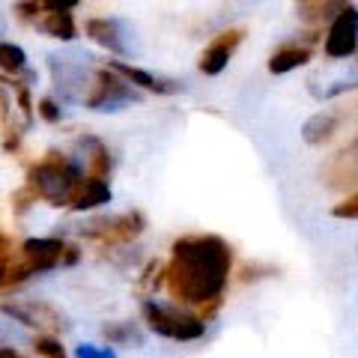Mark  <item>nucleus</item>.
<instances>
[{
  "instance_id": "obj_15",
  "label": "nucleus",
  "mask_w": 358,
  "mask_h": 358,
  "mask_svg": "<svg viewBox=\"0 0 358 358\" xmlns=\"http://www.w3.org/2000/svg\"><path fill=\"white\" fill-rule=\"evenodd\" d=\"M346 6L350 3H329V0L326 3H320V0H313L310 3V0H305V3H296V15L305 18L308 24H320V21H329V18L334 21Z\"/></svg>"
},
{
  "instance_id": "obj_11",
  "label": "nucleus",
  "mask_w": 358,
  "mask_h": 358,
  "mask_svg": "<svg viewBox=\"0 0 358 358\" xmlns=\"http://www.w3.org/2000/svg\"><path fill=\"white\" fill-rule=\"evenodd\" d=\"M108 69H114L120 78H126L131 87H143V90H152V93H179V90H182V81L159 78V75L138 69V66H129V63H108Z\"/></svg>"
},
{
  "instance_id": "obj_17",
  "label": "nucleus",
  "mask_w": 358,
  "mask_h": 358,
  "mask_svg": "<svg viewBox=\"0 0 358 358\" xmlns=\"http://www.w3.org/2000/svg\"><path fill=\"white\" fill-rule=\"evenodd\" d=\"M0 69L13 72V75H18V72L24 75V69H27V54H24V48H18V45L0 39Z\"/></svg>"
},
{
  "instance_id": "obj_19",
  "label": "nucleus",
  "mask_w": 358,
  "mask_h": 358,
  "mask_svg": "<svg viewBox=\"0 0 358 358\" xmlns=\"http://www.w3.org/2000/svg\"><path fill=\"white\" fill-rule=\"evenodd\" d=\"M33 350H36L42 358H66V350L60 346V341L48 338V334H42V338L33 341Z\"/></svg>"
},
{
  "instance_id": "obj_14",
  "label": "nucleus",
  "mask_w": 358,
  "mask_h": 358,
  "mask_svg": "<svg viewBox=\"0 0 358 358\" xmlns=\"http://www.w3.org/2000/svg\"><path fill=\"white\" fill-rule=\"evenodd\" d=\"M105 203H110V185H108V179L87 176L84 185H81V192H78V197H75L72 209L75 212H90V209H99V206H105Z\"/></svg>"
},
{
  "instance_id": "obj_13",
  "label": "nucleus",
  "mask_w": 358,
  "mask_h": 358,
  "mask_svg": "<svg viewBox=\"0 0 358 358\" xmlns=\"http://www.w3.org/2000/svg\"><path fill=\"white\" fill-rule=\"evenodd\" d=\"M310 60V48L308 45H284V48H278L272 57H268V72L272 75H287V72H293L299 69V66H305Z\"/></svg>"
},
{
  "instance_id": "obj_7",
  "label": "nucleus",
  "mask_w": 358,
  "mask_h": 358,
  "mask_svg": "<svg viewBox=\"0 0 358 358\" xmlns=\"http://www.w3.org/2000/svg\"><path fill=\"white\" fill-rule=\"evenodd\" d=\"M355 51H358V6L350 3L329 27L326 57H331V60H350Z\"/></svg>"
},
{
  "instance_id": "obj_5",
  "label": "nucleus",
  "mask_w": 358,
  "mask_h": 358,
  "mask_svg": "<svg viewBox=\"0 0 358 358\" xmlns=\"http://www.w3.org/2000/svg\"><path fill=\"white\" fill-rule=\"evenodd\" d=\"M141 102V93L138 87H131L126 78H120L114 69H99V87H96V96L90 99V110L96 114H117V110L129 108V105H138Z\"/></svg>"
},
{
  "instance_id": "obj_24",
  "label": "nucleus",
  "mask_w": 358,
  "mask_h": 358,
  "mask_svg": "<svg viewBox=\"0 0 358 358\" xmlns=\"http://www.w3.org/2000/svg\"><path fill=\"white\" fill-rule=\"evenodd\" d=\"M42 9H45V3H15V13L21 18H39Z\"/></svg>"
},
{
  "instance_id": "obj_21",
  "label": "nucleus",
  "mask_w": 358,
  "mask_h": 358,
  "mask_svg": "<svg viewBox=\"0 0 358 358\" xmlns=\"http://www.w3.org/2000/svg\"><path fill=\"white\" fill-rule=\"evenodd\" d=\"M75 355L78 358H117V352L110 350V346H93V343H81V346H75Z\"/></svg>"
},
{
  "instance_id": "obj_22",
  "label": "nucleus",
  "mask_w": 358,
  "mask_h": 358,
  "mask_svg": "<svg viewBox=\"0 0 358 358\" xmlns=\"http://www.w3.org/2000/svg\"><path fill=\"white\" fill-rule=\"evenodd\" d=\"M39 114H42L45 122H51V126H57V122L63 120V110H60V105L54 102V99H42V102H39Z\"/></svg>"
},
{
  "instance_id": "obj_10",
  "label": "nucleus",
  "mask_w": 358,
  "mask_h": 358,
  "mask_svg": "<svg viewBox=\"0 0 358 358\" xmlns=\"http://www.w3.org/2000/svg\"><path fill=\"white\" fill-rule=\"evenodd\" d=\"M343 120H346V110L322 108L305 120V126H301V141H305L308 147H322V143H329L334 134L341 131Z\"/></svg>"
},
{
  "instance_id": "obj_4",
  "label": "nucleus",
  "mask_w": 358,
  "mask_h": 358,
  "mask_svg": "<svg viewBox=\"0 0 358 358\" xmlns=\"http://www.w3.org/2000/svg\"><path fill=\"white\" fill-rule=\"evenodd\" d=\"M143 320L150 331L162 334L167 341H197L203 338L206 322L176 305H162V301H143Z\"/></svg>"
},
{
  "instance_id": "obj_12",
  "label": "nucleus",
  "mask_w": 358,
  "mask_h": 358,
  "mask_svg": "<svg viewBox=\"0 0 358 358\" xmlns=\"http://www.w3.org/2000/svg\"><path fill=\"white\" fill-rule=\"evenodd\" d=\"M78 150L81 155H75L78 164L87 171V176L93 179H108V171H110V159H108V147L93 134H84L81 141H78Z\"/></svg>"
},
{
  "instance_id": "obj_30",
  "label": "nucleus",
  "mask_w": 358,
  "mask_h": 358,
  "mask_svg": "<svg viewBox=\"0 0 358 358\" xmlns=\"http://www.w3.org/2000/svg\"><path fill=\"white\" fill-rule=\"evenodd\" d=\"M355 63H358V60H355Z\"/></svg>"
},
{
  "instance_id": "obj_2",
  "label": "nucleus",
  "mask_w": 358,
  "mask_h": 358,
  "mask_svg": "<svg viewBox=\"0 0 358 358\" xmlns=\"http://www.w3.org/2000/svg\"><path fill=\"white\" fill-rule=\"evenodd\" d=\"M84 179V167L78 164V159H63V155L51 152L45 162L30 167L27 188L36 197L48 200L51 206H72Z\"/></svg>"
},
{
  "instance_id": "obj_16",
  "label": "nucleus",
  "mask_w": 358,
  "mask_h": 358,
  "mask_svg": "<svg viewBox=\"0 0 358 358\" xmlns=\"http://www.w3.org/2000/svg\"><path fill=\"white\" fill-rule=\"evenodd\" d=\"M39 27H42V33H48V36H54V39H63V42H72L78 36L72 13H48L39 21Z\"/></svg>"
},
{
  "instance_id": "obj_28",
  "label": "nucleus",
  "mask_w": 358,
  "mask_h": 358,
  "mask_svg": "<svg viewBox=\"0 0 358 358\" xmlns=\"http://www.w3.org/2000/svg\"><path fill=\"white\" fill-rule=\"evenodd\" d=\"M6 278H9V268H6V260H0V287L6 284Z\"/></svg>"
},
{
  "instance_id": "obj_6",
  "label": "nucleus",
  "mask_w": 358,
  "mask_h": 358,
  "mask_svg": "<svg viewBox=\"0 0 358 358\" xmlns=\"http://www.w3.org/2000/svg\"><path fill=\"white\" fill-rule=\"evenodd\" d=\"M87 36L96 45H102L110 54L131 57L141 51V42L134 36V27L126 18H90L87 21Z\"/></svg>"
},
{
  "instance_id": "obj_27",
  "label": "nucleus",
  "mask_w": 358,
  "mask_h": 358,
  "mask_svg": "<svg viewBox=\"0 0 358 358\" xmlns=\"http://www.w3.org/2000/svg\"><path fill=\"white\" fill-rule=\"evenodd\" d=\"M0 358H24V355H18L13 346H0Z\"/></svg>"
},
{
  "instance_id": "obj_20",
  "label": "nucleus",
  "mask_w": 358,
  "mask_h": 358,
  "mask_svg": "<svg viewBox=\"0 0 358 358\" xmlns=\"http://www.w3.org/2000/svg\"><path fill=\"white\" fill-rule=\"evenodd\" d=\"M6 343H27V334L13 326V320H0V346Z\"/></svg>"
},
{
  "instance_id": "obj_26",
  "label": "nucleus",
  "mask_w": 358,
  "mask_h": 358,
  "mask_svg": "<svg viewBox=\"0 0 358 358\" xmlns=\"http://www.w3.org/2000/svg\"><path fill=\"white\" fill-rule=\"evenodd\" d=\"M78 260V248H66V254H63V263L66 266H72Z\"/></svg>"
},
{
  "instance_id": "obj_8",
  "label": "nucleus",
  "mask_w": 358,
  "mask_h": 358,
  "mask_svg": "<svg viewBox=\"0 0 358 358\" xmlns=\"http://www.w3.org/2000/svg\"><path fill=\"white\" fill-rule=\"evenodd\" d=\"M0 313L6 320H15L18 326H27V329H66V322L57 310L45 301H0Z\"/></svg>"
},
{
  "instance_id": "obj_23",
  "label": "nucleus",
  "mask_w": 358,
  "mask_h": 358,
  "mask_svg": "<svg viewBox=\"0 0 358 358\" xmlns=\"http://www.w3.org/2000/svg\"><path fill=\"white\" fill-rule=\"evenodd\" d=\"M331 215H334V218H358V194L346 197L343 203H334Z\"/></svg>"
},
{
  "instance_id": "obj_1",
  "label": "nucleus",
  "mask_w": 358,
  "mask_h": 358,
  "mask_svg": "<svg viewBox=\"0 0 358 358\" xmlns=\"http://www.w3.org/2000/svg\"><path fill=\"white\" fill-rule=\"evenodd\" d=\"M233 251L221 236H182L173 242V260L164 268L171 296L188 305L221 301L227 287Z\"/></svg>"
},
{
  "instance_id": "obj_3",
  "label": "nucleus",
  "mask_w": 358,
  "mask_h": 358,
  "mask_svg": "<svg viewBox=\"0 0 358 358\" xmlns=\"http://www.w3.org/2000/svg\"><path fill=\"white\" fill-rule=\"evenodd\" d=\"M90 54H48V72L54 90L63 102L90 105L99 87V66L90 63Z\"/></svg>"
},
{
  "instance_id": "obj_25",
  "label": "nucleus",
  "mask_w": 358,
  "mask_h": 358,
  "mask_svg": "<svg viewBox=\"0 0 358 358\" xmlns=\"http://www.w3.org/2000/svg\"><path fill=\"white\" fill-rule=\"evenodd\" d=\"M9 248H13V245H9V239L0 233V260H6V257H9Z\"/></svg>"
},
{
  "instance_id": "obj_9",
  "label": "nucleus",
  "mask_w": 358,
  "mask_h": 358,
  "mask_svg": "<svg viewBox=\"0 0 358 358\" xmlns=\"http://www.w3.org/2000/svg\"><path fill=\"white\" fill-rule=\"evenodd\" d=\"M242 36H245V33H242L239 27L218 33V36L212 39L209 48L200 54V72H203V75H221L224 69H227V63H230V57H233V51L239 48Z\"/></svg>"
},
{
  "instance_id": "obj_18",
  "label": "nucleus",
  "mask_w": 358,
  "mask_h": 358,
  "mask_svg": "<svg viewBox=\"0 0 358 358\" xmlns=\"http://www.w3.org/2000/svg\"><path fill=\"white\" fill-rule=\"evenodd\" d=\"M102 331H105V338H108L110 343H134V346L143 343V334L134 329L131 322H108Z\"/></svg>"
},
{
  "instance_id": "obj_29",
  "label": "nucleus",
  "mask_w": 358,
  "mask_h": 358,
  "mask_svg": "<svg viewBox=\"0 0 358 358\" xmlns=\"http://www.w3.org/2000/svg\"><path fill=\"white\" fill-rule=\"evenodd\" d=\"M6 33V18H3V13H0V36Z\"/></svg>"
}]
</instances>
